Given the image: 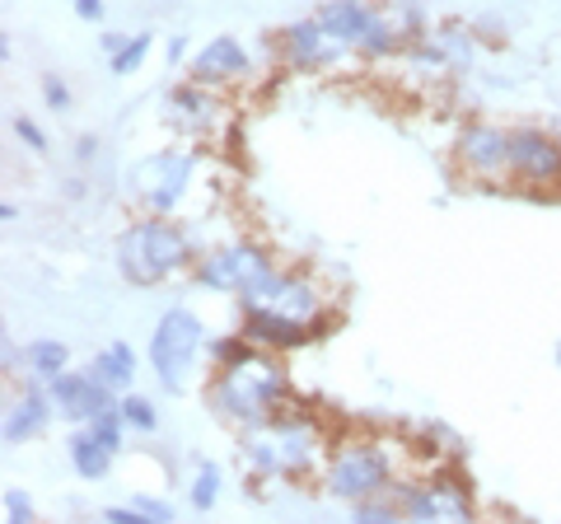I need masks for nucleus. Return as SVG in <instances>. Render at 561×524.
<instances>
[{
    "mask_svg": "<svg viewBox=\"0 0 561 524\" xmlns=\"http://www.w3.org/2000/svg\"><path fill=\"white\" fill-rule=\"evenodd\" d=\"M280 403H286V371L257 352H243L234 365H225L210 379V408L243 431L276 417Z\"/></svg>",
    "mask_w": 561,
    "mask_h": 524,
    "instance_id": "1",
    "label": "nucleus"
},
{
    "mask_svg": "<svg viewBox=\"0 0 561 524\" xmlns=\"http://www.w3.org/2000/svg\"><path fill=\"white\" fill-rule=\"evenodd\" d=\"M117 272L131 286H160L173 272H183L192 262V243L183 235V225H173L169 216H150L117 235Z\"/></svg>",
    "mask_w": 561,
    "mask_h": 524,
    "instance_id": "2",
    "label": "nucleus"
},
{
    "mask_svg": "<svg viewBox=\"0 0 561 524\" xmlns=\"http://www.w3.org/2000/svg\"><path fill=\"white\" fill-rule=\"evenodd\" d=\"M313 454H319V431L300 417H267L249 426V441H243V459L257 478H295L313 464Z\"/></svg>",
    "mask_w": 561,
    "mask_h": 524,
    "instance_id": "3",
    "label": "nucleus"
},
{
    "mask_svg": "<svg viewBox=\"0 0 561 524\" xmlns=\"http://www.w3.org/2000/svg\"><path fill=\"white\" fill-rule=\"evenodd\" d=\"M393 487V454L383 441H346L328 459V492L342 501H365Z\"/></svg>",
    "mask_w": 561,
    "mask_h": 524,
    "instance_id": "4",
    "label": "nucleus"
},
{
    "mask_svg": "<svg viewBox=\"0 0 561 524\" xmlns=\"http://www.w3.org/2000/svg\"><path fill=\"white\" fill-rule=\"evenodd\" d=\"M192 169H197V155L187 150H154L140 164H131L127 173V192L146 206L150 216H173L183 202V192L192 183Z\"/></svg>",
    "mask_w": 561,
    "mask_h": 524,
    "instance_id": "5",
    "label": "nucleus"
},
{
    "mask_svg": "<svg viewBox=\"0 0 561 524\" xmlns=\"http://www.w3.org/2000/svg\"><path fill=\"white\" fill-rule=\"evenodd\" d=\"M202 342H206V328L192 309H169L160 319V328H154V338H150V365L169 394L187 389V375H192V365H197Z\"/></svg>",
    "mask_w": 561,
    "mask_h": 524,
    "instance_id": "6",
    "label": "nucleus"
},
{
    "mask_svg": "<svg viewBox=\"0 0 561 524\" xmlns=\"http://www.w3.org/2000/svg\"><path fill=\"white\" fill-rule=\"evenodd\" d=\"M276 267L272 258L257 249V243H230V249H216L197 262V282L210 291H230V295H249L257 282H267Z\"/></svg>",
    "mask_w": 561,
    "mask_h": 524,
    "instance_id": "7",
    "label": "nucleus"
},
{
    "mask_svg": "<svg viewBox=\"0 0 561 524\" xmlns=\"http://www.w3.org/2000/svg\"><path fill=\"white\" fill-rule=\"evenodd\" d=\"M393 497L402 505V520H468L472 515V497L459 478L402 482Z\"/></svg>",
    "mask_w": 561,
    "mask_h": 524,
    "instance_id": "8",
    "label": "nucleus"
},
{
    "mask_svg": "<svg viewBox=\"0 0 561 524\" xmlns=\"http://www.w3.org/2000/svg\"><path fill=\"white\" fill-rule=\"evenodd\" d=\"M243 309H276V314H290L300 323H313L323 309V295L313 282L295 272H272L267 282H257L249 295H243Z\"/></svg>",
    "mask_w": 561,
    "mask_h": 524,
    "instance_id": "9",
    "label": "nucleus"
},
{
    "mask_svg": "<svg viewBox=\"0 0 561 524\" xmlns=\"http://www.w3.org/2000/svg\"><path fill=\"white\" fill-rule=\"evenodd\" d=\"M47 394H51V403H57V412L66 417V422H76V426L94 422L99 412L117 408L113 403L117 394L94 371H61L57 379H47Z\"/></svg>",
    "mask_w": 561,
    "mask_h": 524,
    "instance_id": "10",
    "label": "nucleus"
},
{
    "mask_svg": "<svg viewBox=\"0 0 561 524\" xmlns=\"http://www.w3.org/2000/svg\"><path fill=\"white\" fill-rule=\"evenodd\" d=\"M511 169L524 183H538V187L561 183V141H552L548 132H534V127L511 132Z\"/></svg>",
    "mask_w": 561,
    "mask_h": 524,
    "instance_id": "11",
    "label": "nucleus"
},
{
    "mask_svg": "<svg viewBox=\"0 0 561 524\" xmlns=\"http://www.w3.org/2000/svg\"><path fill=\"white\" fill-rule=\"evenodd\" d=\"M286 61L295 66V71H328L332 61H342L351 47H342L332 33L319 24V20H300L286 29Z\"/></svg>",
    "mask_w": 561,
    "mask_h": 524,
    "instance_id": "12",
    "label": "nucleus"
},
{
    "mask_svg": "<svg viewBox=\"0 0 561 524\" xmlns=\"http://www.w3.org/2000/svg\"><path fill=\"white\" fill-rule=\"evenodd\" d=\"M459 160L468 173H478V179H496L501 169H511V132L472 122L459 136Z\"/></svg>",
    "mask_w": 561,
    "mask_h": 524,
    "instance_id": "13",
    "label": "nucleus"
},
{
    "mask_svg": "<svg viewBox=\"0 0 561 524\" xmlns=\"http://www.w3.org/2000/svg\"><path fill=\"white\" fill-rule=\"evenodd\" d=\"M243 338L249 346H267V352H295L313 338V328L290 319V314H276V309H243Z\"/></svg>",
    "mask_w": 561,
    "mask_h": 524,
    "instance_id": "14",
    "label": "nucleus"
},
{
    "mask_svg": "<svg viewBox=\"0 0 561 524\" xmlns=\"http://www.w3.org/2000/svg\"><path fill=\"white\" fill-rule=\"evenodd\" d=\"M375 14H379V10H375V5H365V0H323L313 20H319L342 47L360 52L365 38H370V29H375Z\"/></svg>",
    "mask_w": 561,
    "mask_h": 524,
    "instance_id": "15",
    "label": "nucleus"
},
{
    "mask_svg": "<svg viewBox=\"0 0 561 524\" xmlns=\"http://www.w3.org/2000/svg\"><path fill=\"white\" fill-rule=\"evenodd\" d=\"M249 71V52H243L239 38H210L206 47H197V57H192V80L202 84H230Z\"/></svg>",
    "mask_w": 561,
    "mask_h": 524,
    "instance_id": "16",
    "label": "nucleus"
},
{
    "mask_svg": "<svg viewBox=\"0 0 561 524\" xmlns=\"http://www.w3.org/2000/svg\"><path fill=\"white\" fill-rule=\"evenodd\" d=\"M51 394L43 389V379L38 384H28V389L20 394V398H10V408H5V445H24V441H33L43 426H47V417H51Z\"/></svg>",
    "mask_w": 561,
    "mask_h": 524,
    "instance_id": "17",
    "label": "nucleus"
},
{
    "mask_svg": "<svg viewBox=\"0 0 561 524\" xmlns=\"http://www.w3.org/2000/svg\"><path fill=\"white\" fill-rule=\"evenodd\" d=\"M66 454H70V468H76L84 482L108 478V468H113V459H117L108 445L94 441V431H90V426H80L76 435H70V441H66Z\"/></svg>",
    "mask_w": 561,
    "mask_h": 524,
    "instance_id": "18",
    "label": "nucleus"
},
{
    "mask_svg": "<svg viewBox=\"0 0 561 524\" xmlns=\"http://www.w3.org/2000/svg\"><path fill=\"white\" fill-rule=\"evenodd\" d=\"M169 117L179 122V127H187V132H206L210 122H216V99L202 90V80L183 84V90L169 94Z\"/></svg>",
    "mask_w": 561,
    "mask_h": 524,
    "instance_id": "19",
    "label": "nucleus"
},
{
    "mask_svg": "<svg viewBox=\"0 0 561 524\" xmlns=\"http://www.w3.org/2000/svg\"><path fill=\"white\" fill-rule=\"evenodd\" d=\"M90 371L108 384L113 394H127L131 389V379H136V352L127 342H113V346H103V352L94 356V365Z\"/></svg>",
    "mask_w": 561,
    "mask_h": 524,
    "instance_id": "20",
    "label": "nucleus"
},
{
    "mask_svg": "<svg viewBox=\"0 0 561 524\" xmlns=\"http://www.w3.org/2000/svg\"><path fill=\"white\" fill-rule=\"evenodd\" d=\"M70 365V352H66V342H57V338H43V342H28L24 346V371L33 375V379H57L61 371Z\"/></svg>",
    "mask_w": 561,
    "mask_h": 524,
    "instance_id": "21",
    "label": "nucleus"
},
{
    "mask_svg": "<svg viewBox=\"0 0 561 524\" xmlns=\"http://www.w3.org/2000/svg\"><path fill=\"white\" fill-rule=\"evenodd\" d=\"M426 38L440 47L445 66H454V71H463V66L472 61V38H468V29H463V24H440L435 33H426Z\"/></svg>",
    "mask_w": 561,
    "mask_h": 524,
    "instance_id": "22",
    "label": "nucleus"
},
{
    "mask_svg": "<svg viewBox=\"0 0 561 524\" xmlns=\"http://www.w3.org/2000/svg\"><path fill=\"white\" fill-rule=\"evenodd\" d=\"M146 57H150V33H136V38L122 43V52L108 57V71L113 76H131V71H140V61Z\"/></svg>",
    "mask_w": 561,
    "mask_h": 524,
    "instance_id": "23",
    "label": "nucleus"
},
{
    "mask_svg": "<svg viewBox=\"0 0 561 524\" xmlns=\"http://www.w3.org/2000/svg\"><path fill=\"white\" fill-rule=\"evenodd\" d=\"M220 501V464H202L197 478H192V511H210Z\"/></svg>",
    "mask_w": 561,
    "mask_h": 524,
    "instance_id": "24",
    "label": "nucleus"
},
{
    "mask_svg": "<svg viewBox=\"0 0 561 524\" xmlns=\"http://www.w3.org/2000/svg\"><path fill=\"white\" fill-rule=\"evenodd\" d=\"M117 412H122V422L136 426V431H154V422H160V417H154V403H150V398H140V394H131V389L117 398Z\"/></svg>",
    "mask_w": 561,
    "mask_h": 524,
    "instance_id": "25",
    "label": "nucleus"
},
{
    "mask_svg": "<svg viewBox=\"0 0 561 524\" xmlns=\"http://www.w3.org/2000/svg\"><path fill=\"white\" fill-rule=\"evenodd\" d=\"M131 511L146 520V524H169L173 520V505L169 501H154V497H131Z\"/></svg>",
    "mask_w": 561,
    "mask_h": 524,
    "instance_id": "26",
    "label": "nucleus"
},
{
    "mask_svg": "<svg viewBox=\"0 0 561 524\" xmlns=\"http://www.w3.org/2000/svg\"><path fill=\"white\" fill-rule=\"evenodd\" d=\"M5 515H10V524H33V501H28V492L10 487V492H5Z\"/></svg>",
    "mask_w": 561,
    "mask_h": 524,
    "instance_id": "27",
    "label": "nucleus"
},
{
    "mask_svg": "<svg viewBox=\"0 0 561 524\" xmlns=\"http://www.w3.org/2000/svg\"><path fill=\"white\" fill-rule=\"evenodd\" d=\"M14 136H20V141H24L33 155H43V150H47L43 127H38V122H28V117H14Z\"/></svg>",
    "mask_w": 561,
    "mask_h": 524,
    "instance_id": "28",
    "label": "nucleus"
},
{
    "mask_svg": "<svg viewBox=\"0 0 561 524\" xmlns=\"http://www.w3.org/2000/svg\"><path fill=\"white\" fill-rule=\"evenodd\" d=\"M43 99H47V109H51V113H66V109H70V90H66V80L47 76V80H43Z\"/></svg>",
    "mask_w": 561,
    "mask_h": 524,
    "instance_id": "29",
    "label": "nucleus"
},
{
    "mask_svg": "<svg viewBox=\"0 0 561 524\" xmlns=\"http://www.w3.org/2000/svg\"><path fill=\"white\" fill-rule=\"evenodd\" d=\"M103 520H108V524H146V520L131 511V505H108V511H103Z\"/></svg>",
    "mask_w": 561,
    "mask_h": 524,
    "instance_id": "30",
    "label": "nucleus"
},
{
    "mask_svg": "<svg viewBox=\"0 0 561 524\" xmlns=\"http://www.w3.org/2000/svg\"><path fill=\"white\" fill-rule=\"evenodd\" d=\"M76 14L84 24H99L103 20V0H76Z\"/></svg>",
    "mask_w": 561,
    "mask_h": 524,
    "instance_id": "31",
    "label": "nucleus"
},
{
    "mask_svg": "<svg viewBox=\"0 0 561 524\" xmlns=\"http://www.w3.org/2000/svg\"><path fill=\"white\" fill-rule=\"evenodd\" d=\"M183 52H187V38H173L169 43V61H183Z\"/></svg>",
    "mask_w": 561,
    "mask_h": 524,
    "instance_id": "32",
    "label": "nucleus"
},
{
    "mask_svg": "<svg viewBox=\"0 0 561 524\" xmlns=\"http://www.w3.org/2000/svg\"><path fill=\"white\" fill-rule=\"evenodd\" d=\"M122 43H127L122 33H108V38H103V47H108V57H113V52H122Z\"/></svg>",
    "mask_w": 561,
    "mask_h": 524,
    "instance_id": "33",
    "label": "nucleus"
},
{
    "mask_svg": "<svg viewBox=\"0 0 561 524\" xmlns=\"http://www.w3.org/2000/svg\"><path fill=\"white\" fill-rule=\"evenodd\" d=\"M557 356H561V352H557Z\"/></svg>",
    "mask_w": 561,
    "mask_h": 524,
    "instance_id": "34",
    "label": "nucleus"
}]
</instances>
